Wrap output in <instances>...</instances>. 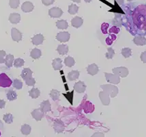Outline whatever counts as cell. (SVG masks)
I'll return each instance as SVG.
<instances>
[{"instance_id": "cell-45", "label": "cell", "mask_w": 146, "mask_h": 137, "mask_svg": "<svg viewBox=\"0 0 146 137\" xmlns=\"http://www.w3.org/2000/svg\"><path fill=\"white\" fill-rule=\"evenodd\" d=\"M5 106H6V102L3 100H0V108H4Z\"/></svg>"}, {"instance_id": "cell-11", "label": "cell", "mask_w": 146, "mask_h": 137, "mask_svg": "<svg viewBox=\"0 0 146 137\" xmlns=\"http://www.w3.org/2000/svg\"><path fill=\"white\" fill-rule=\"evenodd\" d=\"M34 8V4L32 2H30V1H25V2L23 3L21 6L22 11H23L25 13H31V12L33 11Z\"/></svg>"}, {"instance_id": "cell-18", "label": "cell", "mask_w": 146, "mask_h": 137, "mask_svg": "<svg viewBox=\"0 0 146 137\" xmlns=\"http://www.w3.org/2000/svg\"><path fill=\"white\" fill-rule=\"evenodd\" d=\"M9 21L13 24L19 23L21 21V15L19 13H11L9 16Z\"/></svg>"}, {"instance_id": "cell-27", "label": "cell", "mask_w": 146, "mask_h": 137, "mask_svg": "<svg viewBox=\"0 0 146 137\" xmlns=\"http://www.w3.org/2000/svg\"><path fill=\"white\" fill-rule=\"evenodd\" d=\"M6 97L9 101H14L17 98V94L16 91H13V90H10L7 92Z\"/></svg>"}, {"instance_id": "cell-6", "label": "cell", "mask_w": 146, "mask_h": 137, "mask_svg": "<svg viewBox=\"0 0 146 137\" xmlns=\"http://www.w3.org/2000/svg\"><path fill=\"white\" fill-rule=\"evenodd\" d=\"M53 129L56 133H62L63 132L64 129H65V126H64V122L60 119H57L55 121L54 124H53Z\"/></svg>"}, {"instance_id": "cell-7", "label": "cell", "mask_w": 146, "mask_h": 137, "mask_svg": "<svg viewBox=\"0 0 146 137\" xmlns=\"http://www.w3.org/2000/svg\"><path fill=\"white\" fill-rule=\"evenodd\" d=\"M62 14H63L62 10L60 8H57V7L52 8L48 10V15L52 18H59L62 16Z\"/></svg>"}, {"instance_id": "cell-39", "label": "cell", "mask_w": 146, "mask_h": 137, "mask_svg": "<svg viewBox=\"0 0 146 137\" xmlns=\"http://www.w3.org/2000/svg\"><path fill=\"white\" fill-rule=\"evenodd\" d=\"M25 83H26V84L27 85V86H34L36 84V80H35V79L33 78H31L26 80Z\"/></svg>"}, {"instance_id": "cell-19", "label": "cell", "mask_w": 146, "mask_h": 137, "mask_svg": "<svg viewBox=\"0 0 146 137\" xmlns=\"http://www.w3.org/2000/svg\"><path fill=\"white\" fill-rule=\"evenodd\" d=\"M21 76L22 78L25 81L26 80L31 78H32V70L29 68L23 69V70L21 72Z\"/></svg>"}, {"instance_id": "cell-32", "label": "cell", "mask_w": 146, "mask_h": 137, "mask_svg": "<svg viewBox=\"0 0 146 137\" xmlns=\"http://www.w3.org/2000/svg\"><path fill=\"white\" fill-rule=\"evenodd\" d=\"M121 55L124 57V58H129V57L131 56L132 50L130 48H128V47L123 48V49H121Z\"/></svg>"}, {"instance_id": "cell-42", "label": "cell", "mask_w": 146, "mask_h": 137, "mask_svg": "<svg viewBox=\"0 0 146 137\" xmlns=\"http://www.w3.org/2000/svg\"><path fill=\"white\" fill-rule=\"evenodd\" d=\"M141 60L143 63H146V51H143L141 54Z\"/></svg>"}, {"instance_id": "cell-8", "label": "cell", "mask_w": 146, "mask_h": 137, "mask_svg": "<svg viewBox=\"0 0 146 137\" xmlns=\"http://www.w3.org/2000/svg\"><path fill=\"white\" fill-rule=\"evenodd\" d=\"M99 98L104 106H109L110 104V95L105 91H100L99 93Z\"/></svg>"}, {"instance_id": "cell-24", "label": "cell", "mask_w": 146, "mask_h": 137, "mask_svg": "<svg viewBox=\"0 0 146 137\" xmlns=\"http://www.w3.org/2000/svg\"><path fill=\"white\" fill-rule=\"evenodd\" d=\"M42 55L41 51L38 48H34V49H32V51H31L30 53V56L32 57L33 59H38L40 58Z\"/></svg>"}, {"instance_id": "cell-17", "label": "cell", "mask_w": 146, "mask_h": 137, "mask_svg": "<svg viewBox=\"0 0 146 137\" xmlns=\"http://www.w3.org/2000/svg\"><path fill=\"white\" fill-rule=\"evenodd\" d=\"M40 109L42 112H43L44 113L49 112L51 110V104L48 100H45V101L42 102L40 104Z\"/></svg>"}, {"instance_id": "cell-10", "label": "cell", "mask_w": 146, "mask_h": 137, "mask_svg": "<svg viewBox=\"0 0 146 137\" xmlns=\"http://www.w3.org/2000/svg\"><path fill=\"white\" fill-rule=\"evenodd\" d=\"M74 89L76 93H83L86 91V85L82 81L76 82L74 85Z\"/></svg>"}, {"instance_id": "cell-31", "label": "cell", "mask_w": 146, "mask_h": 137, "mask_svg": "<svg viewBox=\"0 0 146 137\" xmlns=\"http://www.w3.org/2000/svg\"><path fill=\"white\" fill-rule=\"evenodd\" d=\"M13 119H14V117L13 114L10 113L5 114L3 117V120L5 121L6 124H12V123L13 122Z\"/></svg>"}, {"instance_id": "cell-20", "label": "cell", "mask_w": 146, "mask_h": 137, "mask_svg": "<svg viewBox=\"0 0 146 137\" xmlns=\"http://www.w3.org/2000/svg\"><path fill=\"white\" fill-rule=\"evenodd\" d=\"M52 66L55 71L60 70L62 68V60L60 58H55L53 60L52 62Z\"/></svg>"}, {"instance_id": "cell-43", "label": "cell", "mask_w": 146, "mask_h": 137, "mask_svg": "<svg viewBox=\"0 0 146 137\" xmlns=\"http://www.w3.org/2000/svg\"><path fill=\"white\" fill-rule=\"evenodd\" d=\"M119 29L117 28V27H113L112 28L110 29V31H109V32H110V33H112V32H113V33L117 34V33L119 32Z\"/></svg>"}, {"instance_id": "cell-36", "label": "cell", "mask_w": 146, "mask_h": 137, "mask_svg": "<svg viewBox=\"0 0 146 137\" xmlns=\"http://www.w3.org/2000/svg\"><path fill=\"white\" fill-rule=\"evenodd\" d=\"M115 55V51L113 48L109 47L107 49V52L106 53L105 56L107 59H112Z\"/></svg>"}, {"instance_id": "cell-48", "label": "cell", "mask_w": 146, "mask_h": 137, "mask_svg": "<svg viewBox=\"0 0 146 137\" xmlns=\"http://www.w3.org/2000/svg\"><path fill=\"white\" fill-rule=\"evenodd\" d=\"M84 1H86V3H90V2H91L92 0H84Z\"/></svg>"}, {"instance_id": "cell-23", "label": "cell", "mask_w": 146, "mask_h": 137, "mask_svg": "<svg viewBox=\"0 0 146 137\" xmlns=\"http://www.w3.org/2000/svg\"><path fill=\"white\" fill-rule=\"evenodd\" d=\"M79 77V72L78 71H72L68 74V79L70 81H74Z\"/></svg>"}, {"instance_id": "cell-9", "label": "cell", "mask_w": 146, "mask_h": 137, "mask_svg": "<svg viewBox=\"0 0 146 137\" xmlns=\"http://www.w3.org/2000/svg\"><path fill=\"white\" fill-rule=\"evenodd\" d=\"M11 36L13 41L16 42H19L22 40V33L15 27L11 29Z\"/></svg>"}, {"instance_id": "cell-49", "label": "cell", "mask_w": 146, "mask_h": 137, "mask_svg": "<svg viewBox=\"0 0 146 137\" xmlns=\"http://www.w3.org/2000/svg\"><path fill=\"white\" fill-rule=\"evenodd\" d=\"M127 1H133V0H127Z\"/></svg>"}, {"instance_id": "cell-34", "label": "cell", "mask_w": 146, "mask_h": 137, "mask_svg": "<svg viewBox=\"0 0 146 137\" xmlns=\"http://www.w3.org/2000/svg\"><path fill=\"white\" fill-rule=\"evenodd\" d=\"M24 64H25V61L22 58H19L14 60V66L16 68H20L24 65Z\"/></svg>"}, {"instance_id": "cell-15", "label": "cell", "mask_w": 146, "mask_h": 137, "mask_svg": "<svg viewBox=\"0 0 146 137\" xmlns=\"http://www.w3.org/2000/svg\"><path fill=\"white\" fill-rule=\"evenodd\" d=\"M44 40V36L41 34H36V35H35L32 38V42L35 45H41L43 43Z\"/></svg>"}, {"instance_id": "cell-3", "label": "cell", "mask_w": 146, "mask_h": 137, "mask_svg": "<svg viewBox=\"0 0 146 137\" xmlns=\"http://www.w3.org/2000/svg\"><path fill=\"white\" fill-rule=\"evenodd\" d=\"M105 76L107 82H109L113 84H118L120 82V77L115 75V74L105 73Z\"/></svg>"}, {"instance_id": "cell-5", "label": "cell", "mask_w": 146, "mask_h": 137, "mask_svg": "<svg viewBox=\"0 0 146 137\" xmlns=\"http://www.w3.org/2000/svg\"><path fill=\"white\" fill-rule=\"evenodd\" d=\"M70 34L68 32H59L56 36V39L61 43H66L70 40Z\"/></svg>"}, {"instance_id": "cell-2", "label": "cell", "mask_w": 146, "mask_h": 137, "mask_svg": "<svg viewBox=\"0 0 146 137\" xmlns=\"http://www.w3.org/2000/svg\"><path fill=\"white\" fill-rule=\"evenodd\" d=\"M13 84V81L4 73L0 74V87L8 88Z\"/></svg>"}, {"instance_id": "cell-37", "label": "cell", "mask_w": 146, "mask_h": 137, "mask_svg": "<svg viewBox=\"0 0 146 137\" xmlns=\"http://www.w3.org/2000/svg\"><path fill=\"white\" fill-rule=\"evenodd\" d=\"M19 3H20V0H10L9 5L11 8L16 9L19 7Z\"/></svg>"}, {"instance_id": "cell-33", "label": "cell", "mask_w": 146, "mask_h": 137, "mask_svg": "<svg viewBox=\"0 0 146 137\" xmlns=\"http://www.w3.org/2000/svg\"><path fill=\"white\" fill-rule=\"evenodd\" d=\"M79 8V6L74 4V3H72V4L68 7V13H70V15H75V14L78 13Z\"/></svg>"}, {"instance_id": "cell-26", "label": "cell", "mask_w": 146, "mask_h": 137, "mask_svg": "<svg viewBox=\"0 0 146 137\" xmlns=\"http://www.w3.org/2000/svg\"><path fill=\"white\" fill-rule=\"evenodd\" d=\"M14 55L12 54H8L6 55V61H5V63H6V66H7L8 68H10V67H13V64L14 62Z\"/></svg>"}, {"instance_id": "cell-4", "label": "cell", "mask_w": 146, "mask_h": 137, "mask_svg": "<svg viewBox=\"0 0 146 137\" xmlns=\"http://www.w3.org/2000/svg\"><path fill=\"white\" fill-rule=\"evenodd\" d=\"M112 71L114 74L119 76V77H122V78L127 77L128 74H129L128 69L126 68V67H115V68L113 69Z\"/></svg>"}, {"instance_id": "cell-22", "label": "cell", "mask_w": 146, "mask_h": 137, "mask_svg": "<svg viewBox=\"0 0 146 137\" xmlns=\"http://www.w3.org/2000/svg\"><path fill=\"white\" fill-rule=\"evenodd\" d=\"M56 26L58 29H66L68 27V23L66 20H59L56 22Z\"/></svg>"}, {"instance_id": "cell-50", "label": "cell", "mask_w": 146, "mask_h": 137, "mask_svg": "<svg viewBox=\"0 0 146 137\" xmlns=\"http://www.w3.org/2000/svg\"><path fill=\"white\" fill-rule=\"evenodd\" d=\"M0 136H1V132H0Z\"/></svg>"}, {"instance_id": "cell-29", "label": "cell", "mask_w": 146, "mask_h": 137, "mask_svg": "<svg viewBox=\"0 0 146 137\" xmlns=\"http://www.w3.org/2000/svg\"><path fill=\"white\" fill-rule=\"evenodd\" d=\"M50 97L52 98V100L53 101H57L60 99V91H58L57 90L55 89H53L51 90V91L50 92Z\"/></svg>"}, {"instance_id": "cell-35", "label": "cell", "mask_w": 146, "mask_h": 137, "mask_svg": "<svg viewBox=\"0 0 146 137\" xmlns=\"http://www.w3.org/2000/svg\"><path fill=\"white\" fill-rule=\"evenodd\" d=\"M13 86L17 90H20L23 88V82L19 79H15L13 82Z\"/></svg>"}, {"instance_id": "cell-28", "label": "cell", "mask_w": 146, "mask_h": 137, "mask_svg": "<svg viewBox=\"0 0 146 137\" xmlns=\"http://www.w3.org/2000/svg\"><path fill=\"white\" fill-rule=\"evenodd\" d=\"M64 64H65L66 66H67L68 67H72V66L74 65L75 64V60L74 59L72 58V57L68 56L64 59Z\"/></svg>"}, {"instance_id": "cell-16", "label": "cell", "mask_w": 146, "mask_h": 137, "mask_svg": "<svg viewBox=\"0 0 146 137\" xmlns=\"http://www.w3.org/2000/svg\"><path fill=\"white\" fill-rule=\"evenodd\" d=\"M83 19L79 17H74L72 19V21H71V25H72L74 27H76V28H79V27H80L83 25Z\"/></svg>"}, {"instance_id": "cell-44", "label": "cell", "mask_w": 146, "mask_h": 137, "mask_svg": "<svg viewBox=\"0 0 146 137\" xmlns=\"http://www.w3.org/2000/svg\"><path fill=\"white\" fill-rule=\"evenodd\" d=\"M104 136H105V134L101 132H96L92 135V137H104Z\"/></svg>"}, {"instance_id": "cell-21", "label": "cell", "mask_w": 146, "mask_h": 137, "mask_svg": "<svg viewBox=\"0 0 146 137\" xmlns=\"http://www.w3.org/2000/svg\"><path fill=\"white\" fill-rule=\"evenodd\" d=\"M68 47L66 45H60L57 48V52L60 53V55H65L68 52Z\"/></svg>"}, {"instance_id": "cell-30", "label": "cell", "mask_w": 146, "mask_h": 137, "mask_svg": "<svg viewBox=\"0 0 146 137\" xmlns=\"http://www.w3.org/2000/svg\"><path fill=\"white\" fill-rule=\"evenodd\" d=\"M31 130H32V128L27 124H24L23 126H22L21 129V132L24 135H29L31 133Z\"/></svg>"}, {"instance_id": "cell-46", "label": "cell", "mask_w": 146, "mask_h": 137, "mask_svg": "<svg viewBox=\"0 0 146 137\" xmlns=\"http://www.w3.org/2000/svg\"><path fill=\"white\" fill-rule=\"evenodd\" d=\"M115 1L119 5H123L124 3V0H115Z\"/></svg>"}, {"instance_id": "cell-38", "label": "cell", "mask_w": 146, "mask_h": 137, "mask_svg": "<svg viewBox=\"0 0 146 137\" xmlns=\"http://www.w3.org/2000/svg\"><path fill=\"white\" fill-rule=\"evenodd\" d=\"M6 51H3V50H0V63H4L5 61H6Z\"/></svg>"}, {"instance_id": "cell-47", "label": "cell", "mask_w": 146, "mask_h": 137, "mask_svg": "<svg viewBox=\"0 0 146 137\" xmlns=\"http://www.w3.org/2000/svg\"><path fill=\"white\" fill-rule=\"evenodd\" d=\"M72 1H74V2H76V3H81V0H72Z\"/></svg>"}, {"instance_id": "cell-25", "label": "cell", "mask_w": 146, "mask_h": 137, "mask_svg": "<svg viewBox=\"0 0 146 137\" xmlns=\"http://www.w3.org/2000/svg\"><path fill=\"white\" fill-rule=\"evenodd\" d=\"M29 95L33 99H36L40 95V90L38 88H33L32 90H30L29 91Z\"/></svg>"}, {"instance_id": "cell-40", "label": "cell", "mask_w": 146, "mask_h": 137, "mask_svg": "<svg viewBox=\"0 0 146 137\" xmlns=\"http://www.w3.org/2000/svg\"><path fill=\"white\" fill-rule=\"evenodd\" d=\"M116 39V36L115 35H110L106 40V42L108 45H111L115 40Z\"/></svg>"}, {"instance_id": "cell-41", "label": "cell", "mask_w": 146, "mask_h": 137, "mask_svg": "<svg viewBox=\"0 0 146 137\" xmlns=\"http://www.w3.org/2000/svg\"><path fill=\"white\" fill-rule=\"evenodd\" d=\"M55 0H42V2L44 6H50V5H52L53 3H54Z\"/></svg>"}, {"instance_id": "cell-12", "label": "cell", "mask_w": 146, "mask_h": 137, "mask_svg": "<svg viewBox=\"0 0 146 137\" xmlns=\"http://www.w3.org/2000/svg\"><path fill=\"white\" fill-rule=\"evenodd\" d=\"M133 42L137 46H143L146 45V39L143 36H136L134 38Z\"/></svg>"}, {"instance_id": "cell-13", "label": "cell", "mask_w": 146, "mask_h": 137, "mask_svg": "<svg viewBox=\"0 0 146 137\" xmlns=\"http://www.w3.org/2000/svg\"><path fill=\"white\" fill-rule=\"evenodd\" d=\"M99 68L96 64L93 63L92 65H90L87 68V72H88V74H90L91 76H95L98 73Z\"/></svg>"}, {"instance_id": "cell-1", "label": "cell", "mask_w": 146, "mask_h": 137, "mask_svg": "<svg viewBox=\"0 0 146 137\" xmlns=\"http://www.w3.org/2000/svg\"><path fill=\"white\" fill-rule=\"evenodd\" d=\"M100 88H101L104 91L106 92V93H108V94L110 95L111 98H115V97L117 96V95L118 94V92H119V90H118V88L117 86L112 84L101 85V86H100Z\"/></svg>"}, {"instance_id": "cell-14", "label": "cell", "mask_w": 146, "mask_h": 137, "mask_svg": "<svg viewBox=\"0 0 146 137\" xmlns=\"http://www.w3.org/2000/svg\"><path fill=\"white\" fill-rule=\"evenodd\" d=\"M32 116L34 119H36L37 121H39L42 119L43 116H44V112H42L40 108L35 109L32 112Z\"/></svg>"}]
</instances>
